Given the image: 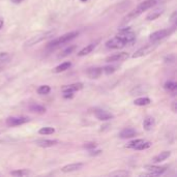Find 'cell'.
Masks as SVG:
<instances>
[{"label":"cell","instance_id":"obj_38","mask_svg":"<svg viewBox=\"0 0 177 177\" xmlns=\"http://www.w3.org/2000/svg\"><path fill=\"white\" fill-rule=\"evenodd\" d=\"M3 24H4V21H3L2 18H0V30H1V28L3 27Z\"/></svg>","mask_w":177,"mask_h":177},{"label":"cell","instance_id":"obj_17","mask_svg":"<svg viewBox=\"0 0 177 177\" xmlns=\"http://www.w3.org/2000/svg\"><path fill=\"white\" fill-rule=\"evenodd\" d=\"M102 70L100 68H89L87 70V76H88L90 79H98L102 75Z\"/></svg>","mask_w":177,"mask_h":177},{"label":"cell","instance_id":"obj_39","mask_svg":"<svg viewBox=\"0 0 177 177\" xmlns=\"http://www.w3.org/2000/svg\"><path fill=\"white\" fill-rule=\"evenodd\" d=\"M13 2L14 3H16V4H19V3H21V2H23L24 0H12Z\"/></svg>","mask_w":177,"mask_h":177},{"label":"cell","instance_id":"obj_5","mask_svg":"<svg viewBox=\"0 0 177 177\" xmlns=\"http://www.w3.org/2000/svg\"><path fill=\"white\" fill-rule=\"evenodd\" d=\"M53 34H54V31H47V32H43V33H40V34H37V35H35V36H32L30 40H28L27 42L25 43V46L26 47L34 46V45L43 42V40L48 38V37L52 36Z\"/></svg>","mask_w":177,"mask_h":177},{"label":"cell","instance_id":"obj_37","mask_svg":"<svg viewBox=\"0 0 177 177\" xmlns=\"http://www.w3.org/2000/svg\"><path fill=\"white\" fill-rule=\"evenodd\" d=\"M64 98H72V92H64Z\"/></svg>","mask_w":177,"mask_h":177},{"label":"cell","instance_id":"obj_26","mask_svg":"<svg viewBox=\"0 0 177 177\" xmlns=\"http://www.w3.org/2000/svg\"><path fill=\"white\" fill-rule=\"evenodd\" d=\"M143 141H144L143 139H137V140H134V141H130V142L128 144V148L137 149V147L139 146V145L141 144Z\"/></svg>","mask_w":177,"mask_h":177},{"label":"cell","instance_id":"obj_9","mask_svg":"<svg viewBox=\"0 0 177 177\" xmlns=\"http://www.w3.org/2000/svg\"><path fill=\"white\" fill-rule=\"evenodd\" d=\"M29 121L28 117H9L6 119V124L8 126H18Z\"/></svg>","mask_w":177,"mask_h":177},{"label":"cell","instance_id":"obj_12","mask_svg":"<svg viewBox=\"0 0 177 177\" xmlns=\"http://www.w3.org/2000/svg\"><path fill=\"white\" fill-rule=\"evenodd\" d=\"M83 167V164L82 163H75V164H70V165H66L64 167L61 168V171L63 173H70L74 172V171H78L80 169H82Z\"/></svg>","mask_w":177,"mask_h":177},{"label":"cell","instance_id":"obj_24","mask_svg":"<svg viewBox=\"0 0 177 177\" xmlns=\"http://www.w3.org/2000/svg\"><path fill=\"white\" fill-rule=\"evenodd\" d=\"M29 110L31 112H34V113H45L46 112V108L40 105H31L29 107Z\"/></svg>","mask_w":177,"mask_h":177},{"label":"cell","instance_id":"obj_32","mask_svg":"<svg viewBox=\"0 0 177 177\" xmlns=\"http://www.w3.org/2000/svg\"><path fill=\"white\" fill-rule=\"evenodd\" d=\"M9 59V54L6 52H2L0 53V62H5V61H8Z\"/></svg>","mask_w":177,"mask_h":177},{"label":"cell","instance_id":"obj_14","mask_svg":"<svg viewBox=\"0 0 177 177\" xmlns=\"http://www.w3.org/2000/svg\"><path fill=\"white\" fill-rule=\"evenodd\" d=\"M83 88V84L82 83H74L70 85H65L61 88L63 92H75V91L81 90Z\"/></svg>","mask_w":177,"mask_h":177},{"label":"cell","instance_id":"obj_2","mask_svg":"<svg viewBox=\"0 0 177 177\" xmlns=\"http://www.w3.org/2000/svg\"><path fill=\"white\" fill-rule=\"evenodd\" d=\"M79 35V32L78 31H72V32H68L66 34H63L62 36H59L57 38H54L53 40L48 44V47L49 48H54V47H58L60 45H63L65 43L70 42V40H74L75 37H77Z\"/></svg>","mask_w":177,"mask_h":177},{"label":"cell","instance_id":"obj_16","mask_svg":"<svg viewBox=\"0 0 177 177\" xmlns=\"http://www.w3.org/2000/svg\"><path fill=\"white\" fill-rule=\"evenodd\" d=\"M98 42H96V43H92V44H90V45H88V46H86L85 48H83V49L81 50V51L78 53V56H80V57H82V56H86V55H88L89 53H91V52L93 51V50L95 49V47H96V45H98Z\"/></svg>","mask_w":177,"mask_h":177},{"label":"cell","instance_id":"obj_10","mask_svg":"<svg viewBox=\"0 0 177 177\" xmlns=\"http://www.w3.org/2000/svg\"><path fill=\"white\" fill-rule=\"evenodd\" d=\"M128 58V54L125 53V52H121V53H117L112 56H109V57L106 59V61H107V62H118V61H124Z\"/></svg>","mask_w":177,"mask_h":177},{"label":"cell","instance_id":"obj_20","mask_svg":"<svg viewBox=\"0 0 177 177\" xmlns=\"http://www.w3.org/2000/svg\"><path fill=\"white\" fill-rule=\"evenodd\" d=\"M170 155H171L170 151H163L160 154H157L156 156H154L152 162H154V163H160V162H163V161H165V160H167Z\"/></svg>","mask_w":177,"mask_h":177},{"label":"cell","instance_id":"obj_18","mask_svg":"<svg viewBox=\"0 0 177 177\" xmlns=\"http://www.w3.org/2000/svg\"><path fill=\"white\" fill-rule=\"evenodd\" d=\"M164 13V8H157V9H154L153 12L149 13L146 17V20L147 21H153L155 19H157L158 17L161 16L162 14Z\"/></svg>","mask_w":177,"mask_h":177},{"label":"cell","instance_id":"obj_23","mask_svg":"<svg viewBox=\"0 0 177 177\" xmlns=\"http://www.w3.org/2000/svg\"><path fill=\"white\" fill-rule=\"evenodd\" d=\"M150 98H137V100H135V102H134V104H135L136 106H147L150 104Z\"/></svg>","mask_w":177,"mask_h":177},{"label":"cell","instance_id":"obj_41","mask_svg":"<svg viewBox=\"0 0 177 177\" xmlns=\"http://www.w3.org/2000/svg\"><path fill=\"white\" fill-rule=\"evenodd\" d=\"M81 1H83V2H85V1H87V0H81Z\"/></svg>","mask_w":177,"mask_h":177},{"label":"cell","instance_id":"obj_30","mask_svg":"<svg viewBox=\"0 0 177 177\" xmlns=\"http://www.w3.org/2000/svg\"><path fill=\"white\" fill-rule=\"evenodd\" d=\"M130 173L128 171H115V172L111 173L110 176H117V177H124V176H128Z\"/></svg>","mask_w":177,"mask_h":177},{"label":"cell","instance_id":"obj_21","mask_svg":"<svg viewBox=\"0 0 177 177\" xmlns=\"http://www.w3.org/2000/svg\"><path fill=\"white\" fill-rule=\"evenodd\" d=\"M70 66H72V63L66 61V62H63V63H61V64H59L58 66H56V68L53 70V72H56V74H58V72H64V70H68Z\"/></svg>","mask_w":177,"mask_h":177},{"label":"cell","instance_id":"obj_36","mask_svg":"<svg viewBox=\"0 0 177 177\" xmlns=\"http://www.w3.org/2000/svg\"><path fill=\"white\" fill-rule=\"evenodd\" d=\"M176 16H177V13L176 12L173 13V15L171 16V21L174 22V24H175V21H176Z\"/></svg>","mask_w":177,"mask_h":177},{"label":"cell","instance_id":"obj_3","mask_svg":"<svg viewBox=\"0 0 177 177\" xmlns=\"http://www.w3.org/2000/svg\"><path fill=\"white\" fill-rule=\"evenodd\" d=\"M175 29H176V24H174L172 27L167 28V29H162V30L155 31V32H153L152 34H150L149 40H150V42H160L161 40H163L165 37L172 34L175 31Z\"/></svg>","mask_w":177,"mask_h":177},{"label":"cell","instance_id":"obj_22","mask_svg":"<svg viewBox=\"0 0 177 177\" xmlns=\"http://www.w3.org/2000/svg\"><path fill=\"white\" fill-rule=\"evenodd\" d=\"M165 89L169 91V92L175 93V91H176V89H177V84L173 81H168V82H166V84H165Z\"/></svg>","mask_w":177,"mask_h":177},{"label":"cell","instance_id":"obj_6","mask_svg":"<svg viewBox=\"0 0 177 177\" xmlns=\"http://www.w3.org/2000/svg\"><path fill=\"white\" fill-rule=\"evenodd\" d=\"M119 38H121L122 40L126 43V44H130V43H133L136 40V34L130 30V28H122L119 30V33L116 35Z\"/></svg>","mask_w":177,"mask_h":177},{"label":"cell","instance_id":"obj_19","mask_svg":"<svg viewBox=\"0 0 177 177\" xmlns=\"http://www.w3.org/2000/svg\"><path fill=\"white\" fill-rule=\"evenodd\" d=\"M154 126V118L151 116H147L146 118L143 121V128L146 130H152V128Z\"/></svg>","mask_w":177,"mask_h":177},{"label":"cell","instance_id":"obj_1","mask_svg":"<svg viewBox=\"0 0 177 177\" xmlns=\"http://www.w3.org/2000/svg\"><path fill=\"white\" fill-rule=\"evenodd\" d=\"M163 1L164 0H145V1H143L142 3H140L135 9H133L130 14L126 15V16L124 17L123 21H122V24L130 22L132 20H134V19H136L137 17H139L140 15H142L144 12H146L147 9L151 8V7L160 4V3H162Z\"/></svg>","mask_w":177,"mask_h":177},{"label":"cell","instance_id":"obj_27","mask_svg":"<svg viewBox=\"0 0 177 177\" xmlns=\"http://www.w3.org/2000/svg\"><path fill=\"white\" fill-rule=\"evenodd\" d=\"M54 132H55V130H54L53 128H50V126H46V128H40L38 133H40V135H51V134H53Z\"/></svg>","mask_w":177,"mask_h":177},{"label":"cell","instance_id":"obj_11","mask_svg":"<svg viewBox=\"0 0 177 177\" xmlns=\"http://www.w3.org/2000/svg\"><path fill=\"white\" fill-rule=\"evenodd\" d=\"M58 143L57 140H48V139H40L35 141V144L37 146L43 147V148H47V147H52Z\"/></svg>","mask_w":177,"mask_h":177},{"label":"cell","instance_id":"obj_7","mask_svg":"<svg viewBox=\"0 0 177 177\" xmlns=\"http://www.w3.org/2000/svg\"><path fill=\"white\" fill-rule=\"evenodd\" d=\"M126 43L124 40H122L121 38H119L118 36H115L111 40H109L106 43V47L109 48V49H121L125 47Z\"/></svg>","mask_w":177,"mask_h":177},{"label":"cell","instance_id":"obj_28","mask_svg":"<svg viewBox=\"0 0 177 177\" xmlns=\"http://www.w3.org/2000/svg\"><path fill=\"white\" fill-rule=\"evenodd\" d=\"M50 91H51V88L48 85H43V86H40L38 89H37V93L38 94H48Z\"/></svg>","mask_w":177,"mask_h":177},{"label":"cell","instance_id":"obj_34","mask_svg":"<svg viewBox=\"0 0 177 177\" xmlns=\"http://www.w3.org/2000/svg\"><path fill=\"white\" fill-rule=\"evenodd\" d=\"M95 147H96V143H94V142L85 143V145H84V148L89 149V150H91V149H94Z\"/></svg>","mask_w":177,"mask_h":177},{"label":"cell","instance_id":"obj_40","mask_svg":"<svg viewBox=\"0 0 177 177\" xmlns=\"http://www.w3.org/2000/svg\"><path fill=\"white\" fill-rule=\"evenodd\" d=\"M172 110L174 112H176V102H173V105H172Z\"/></svg>","mask_w":177,"mask_h":177},{"label":"cell","instance_id":"obj_25","mask_svg":"<svg viewBox=\"0 0 177 177\" xmlns=\"http://www.w3.org/2000/svg\"><path fill=\"white\" fill-rule=\"evenodd\" d=\"M29 171L26 170V169H21V170H16V171H12L10 174L14 175V176H26V175L29 174Z\"/></svg>","mask_w":177,"mask_h":177},{"label":"cell","instance_id":"obj_8","mask_svg":"<svg viewBox=\"0 0 177 177\" xmlns=\"http://www.w3.org/2000/svg\"><path fill=\"white\" fill-rule=\"evenodd\" d=\"M145 169L149 171L148 174H144V176H158L166 172V167H157V166H145Z\"/></svg>","mask_w":177,"mask_h":177},{"label":"cell","instance_id":"obj_4","mask_svg":"<svg viewBox=\"0 0 177 177\" xmlns=\"http://www.w3.org/2000/svg\"><path fill=\"white\" fill-rule=\"evenodd\" d=\"M157 43L158 42H152V44L146 45V46L140 48L139 50H137V51L133 54L132 57H133V58H139V57H142V56L148 55L149 53H151L152 51L155 50V48L157 47Z\"/></svg>","mask_w":177,"mask_h":177},{"label":"cell","instance_id":"obj_31","mask_svg":"<svg viewBox=\"0 0 177 177\" xmlns=\"http://www.w3.org/2000/svg\"><path fill=\"white\" fill-rule=\"evenodd\" d=\"M75 49H76V46L70 47V48H68L66 50H64V51L62 52V54H60V55H59V57H64V56L70 55V53H72V51H74Z\"/></svg>","mask_w":177,"mask_h":177},{"label":"cell","instance_id":"obj_15","mask_svg":"<svg viewBox=\"0 0 177 177\" xmlns=\"http://www.w3.org/2000/svg\"><path fill=\"white\" fill-rule=\"evenodd\" d=\"M137 130H134L132 128H124L123 130H121L120 134H119V137L121 139H130V138H133L137 135Z\"/></svg>","mask_w":177,"mask_h":177},{"label":"cell","instance_id":"obj_13","mask_svg":"<svg viewBox=\"0 0 177 177\" xmlns=\"http://www.w3.org/2000/svg\"><path fill=\"white\" fill-rule=\"evenodd\" d=\"M94 114H95L96 118L102 121L110 120V119L113 118V115L111 113H109L108 111H105V110H95Z\"/></svg>","mask_w":177,"mask_h":177},{"label":"cell","instance_id":"obj_29","mask_svg":"<svg viewBox=\"0 0 177 177\" xmlns=\"http://www.w3.org/2000/svg\"><path fill=\"white\" fill-rule=\"evenodd\" d=\"M102 72H105L106 75H111L116 70V68H115V66H112V65H107V66H105L104 68H102Z\"/></svg>","mask_w":177,"mask_h":177},{"label":"cell","instance_id":"obj_33","mask_svg":"<svg viewBox=\"0 0 177 177\" xmlns=\"http://www.w3.org/2000/svg\"><path fill=\"white\" fill-rule=\"evenodd\" d=\"M164 61H165L166 63H172L175 61V55H173V54H170V55H167L165 57V59H164Z\"/></svg>","mask_w":177,"mask_h":177},{"label":"cell","instance_id":"obj_35","mask_svg":"<svg viewBox=\"0 0 177 177\" xmlns=\"http://www.w3.org/2000/svg\"><path fill=\"white\" fill-rule=\"evenodd\" d=\"M100 152H102V150H95V151H93L92 149H91L90 155H98V154H100Z\"/></svg>","mask_w":177,"mask_h":177}]
</instances>
